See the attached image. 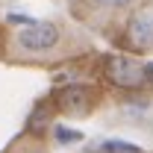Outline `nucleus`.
<instances>
[{
  "instance_id": "obj_1",
  "label": "nucleus",
  "mask_w": 153,
  "mask_h": 153,
  "mask_svg": "<svg viewBox=\"0 0 153 153\" xmlns=\"http://www.w3.org/2000/svg\"><path fill=\"white\" fill-rule=\"evenodd\" d=\"M62 38V30L50 21H30L24 30H18L15 44L21 53H50Z\"/></svg>"
},
{
  "instance_id": "obj_4",
  "label": "nucleus",
  "mask_w": 153,
  "mask_h": 153,
  "mask_svg": "<svg viewBox=\"0 0 153 153\" xmlns=\"http://www.w3.org/2000/svg\"><path fill=\"white\" fill-rule=\"evenodd\" d=\"M59 106L65 109V112H85L88 106H91V91L85 88V85H71V88H65V91H59Z\"/></svg>"
},
{
  "instance_id": "obj_7",
  "label": "nucleus",
  "mask_w": 153,
  "mask_h": 153,
  "mask_svg": "<svg viewBox=\"0 0 153 153\" xmlns=\"http://www.w3.org/2000/svg\"><path fill=\"white\" fill-rule=\"evenodd\" d=\"M97 6H109V9H124V6H130L133 0H94Z\"/></svg>"
},
{
  "instance_id": "obj_8",
  "label": "nucleus",
  "mask_w": 153,
  "mask_h": 153,
  "mask_svg": "<svg viewBox=\"0 0 153 153\" xmlns=\"http://www.w3.org/2000/svg\"><path fill=\"white\" fill-rule=\"evenodd\" d=\"M144 76H147V79H153V62H147V65H144Z\"/></svg>"
},
{
  "instance_id": "obj_2",
  "label": "nucleus",
  "mask_w": 153,
  "mask_h": 153,
  "mask_svg": "<svg viewBox=\"0 0 153 153\" xmlns=\"http://www.w3.org/2000/svg\"><path fill=\"white\" fill-rule=\"evenodd\" d=\"M106 74L112 79L115 85H121V88H138V85H144V65H138L135 59L130 56H112L106 62Z\"/></svg>"
},
{
  "instance_id": "obj_5",
  "label": "nucleus",
  "mask_w": 153,
  "mask_h": 153,
  "mask_svg": "<svg viewBox=\"0 0 153 153\" xmlns=\"http://www.w3.org/2000/svg\"><path fill=\"white\" fill-rule=\"evenodd\" d=\"M97 150L100 153H138V147L130 141H100Z\"/></svg>"
},
{
  "instance_id": "obj_6",
  "label": "nucleus",
  "mask_w": 153,
  "mask_h": 153,
  "mask_svg": "<svg viewBox=\"0 0 153 153\" xmlns=\"http://www.w3.org/2000/svg\"><path fill=\"white\" fill-rule=\"evenodd\" d=\"M53 135H56L59 144H68V141H79L82 133H76V130H65V127H53Z\"/></svg>"
},
{
  "instance_id": "obj_3",
  "label": "nucleus",
  "mask_w": 153,
  "mask_h": 153,
  "mask_svg": "<svg viewBox=\"0 0 153 153\" xmlns=\"http://www.w3.org/2000/svg\"><path fill=\"white\" fill-rule=\"evenodd\" d=\"M127 36L133 41V47H138V50L153 47V15L150 12H138L127 27Z\"/></svg>"
}]
</instances>
